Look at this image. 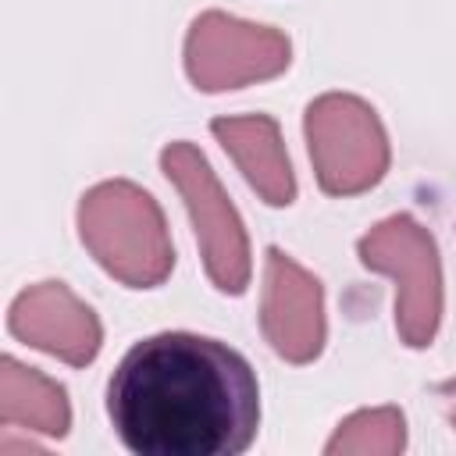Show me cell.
Returning a JSON list of instances; mask_svg holds the SVG:
<instances>
[{"label": "cell", "instance_id": "8992f818", "mask_svg": "<svg viewBox=\"0 0 456 456\" xmlns=\"http://www.w3.org/2000/svg\"><path fill=\"white\" fill-rule=\"evenodd\" d=\"M292 46L271 25H249L224 11H203L185 36V75L203 93L242 89L289 68Z\"/></svg>", "mask_w": 456, "mask_h": 456}, {"label": "cell", "instance_id": "52a82bcc", "mask_svg": "<svg viewBox=\"0 0 456 456\" xmlns=\"http://www.w3.org/2000/svg\"><path fill=\"white\" fill-rule=\"evenodd\" d=\"M260 331L285 363H314L328 338L324 289L278 246H267Z\"/></svg>", "mask_w": 456, "mask_h": 456}, {"label": "cell", "instance_id": "8fae6325", "mask_svg": "<svg viewBox=\"0 0 456 456\" xmlns=\"http://www.w3.org/2000/svg\"><path fill=\"white\" fill-rule=\"evenodd\" d=\"M406 445V420L399 406H374V410H356L353 417H346L335 435L328 438L324 452L338 456V452H403Z\"/></svg>", "mask_w": 456, "mask_h": 456}, {"label": "cell", "instance_id": "277c9868", "mask_svg": "<svg viewBox=\"0 0 456 456\" xmlns=\"http://www.w3.org/2000/svg\"><path fill=\"white\" fill-rule=\"evenodd\" d=\"M317 185L328 196H360L374 189L392 160L378 110L353 93H324L303 118Z\"/></svg>", "mask_w": 456, "mask_h": 456}, {"label": "cell", "instance_id": "6da1fadb", "mask_svg": "<svg viewBox=\"0 0 456 456\" xmlns=\"http://www.w3.org/2000/svg\"><path fill=\"white\" fill-rule=\"evenodd\" d=\"M107 417L132 456H239L260 431V381L228 342L160 331L118 360Z\"/></svg>", "mask_w": 456, "mask_h": 456}, {"label": "cell", "instance_id": "9c48e42d", "mask_svg": "<svg viewBox=\"0 0 456 456\" xmlns=\"http://www.w3.org/2000/svg\"><path fill=\"white\" fill-rule=\"evenodd\" d=\"M210 132L267 207H289L296 200V175L281 142V128L271 114L214 118Z\"/></svg>", "mask_w": 456, "mask_h": 456}, {"label": "cell", "instance_id": "ba28073f", "mask_svg": "<svg viewBox=\"0 0 456 456\" xmlns=\"http://www.w3.org/2000/svg\"><path fill=\"white\" fill-rule=\"evenodd\" d=\"M7 331L25 346L43 349L71 367L93 363L103 346L100 317L64 281H39L25 289L11 303Z\"/></svg>", "mask_w": 456, "mask_h": 456}, {"label": "cell", "instance_id": "5b68a950", "mask_svg": "<svg viewBox=\"0 0 456 456\" xmlns=\"http://www.w3.org/2000/svg\"><path fill=\"white\" fill-rule=\"evenodd\" d=\"M160 171L185 200L207 278L214 281L217 292L242 296L249 289V274H253L249 235H246L242 217L232 207L228 192L221 189L210 160L192 142L178 139L160 150Z\"/></svg>", "mask_w": 456, "mask_h": 456}, {"label": "cell", "instance_id": "7c38bea8", "mask_svg": "<svg viewBox=\"0 0 456 456\" xmlns=\"http://www.w3.org/2000/svg\"><path fill=\"white\" fill-rule=\"evenodd\" d=\"M435 395L445 403L449 424H452V431H456V378H449V381H438V385H435Z\"/></svg>", "mask_w": 456, "mask_h": 456}, {"label": "cell", "instance_id": "3957f363", "mask_svg": "<svg viewBox=\"0 0 456 456\" xmlns=\"http://www.w3.org/2000/svg\"><path fill=\"white\" fill-rule=\"evenodd\" d=\"M367 271L395 281V331L403 346L428 349L442 324V260L435 235L410 214H392L356 242Z\"/></svg>", "mask_w": 456, "mask_h": 456}, {"label": "cell", "instance_id": "30bf717a", "mask_svg": "<svg viewBox=\"0 0 456 456\" xmlns=\"http://www.w3.org/2000/svg\"><path fill=\"white\" fill-rule=\"evenodd\" d=\"M0 428L11 435L14 428L64 438L71 428V406L64 385L46 378L36 367H21L14 356L0 360Z\"/></svg>", "mask_w": 456, "mask_h": 456}, {"label": "cell", "instance_id": "7a4b0ae2", "mask_svg": "<svg viewBox=\"0 0 456 456\" xmlns=\"http://www.w3.org/2000/svg\"><path fill=\"white\" fill-rule=\"evenodd\" d=\"M78 235L93 260L128 289H157L175 267L164 210L135 182L93 185L78 203Z\"/></svg>", "mask_w": 456, "mask_h": 456}]
</instances>
